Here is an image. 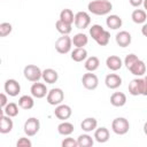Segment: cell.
<instances>
[{"label": "cell", "mask_w": 147, "mask_h": 147, "mask_svg": "<svg viewBox=\"0 0 147 147\" xmlns=\"http://www.w3.org/2000/svg\"><path fill=\"white\" fill-rule=\"evenodd\" d=\"M87 9L90 13H92L94 15L102 16V15H107L111 11L113 3L109 0H93V1L88 2Z\"/></svg>", "instance_id": "6da1fadb"}, {"label": "cell", "mask_w": 147, "mask_h": 147, "mask_svg": "<svg viewBox=\"0 0 147 147\" xmlns=\"http://www.w3.org/2000/svg\"><path fill=\"white\" fill-rule=\"evenodd\" d=\"M111 130L118 136L126 134L130 130V123L125 117H116L111 122Z\"/></svg>", "instance_id": "7a4b0ae2"}, {"label": "cell", "mask_w": 147, "mask_h": 147, "mask_svg": "<svg viewBox=\"0 0 147 147\" xmlns=\"http://www.w3.org/2000/svg\"><path fill=\"white\" fill-rule=\"evenodd\" d=\"M72 46V39L68 34H62L56 41H55V49L60 54H67L71 51Z\"/></svg>", "instance_id": "3957f363"}, {"label": "cell", "mask_w": 147, "mask_h": 147, "mask_svg": "<svg viewBox=\"0 0 147 147\" xmlns=\"http://www.w3.org/2000/svg\"><path fill=\"white\" fill-rule=\"evenodd\" d=\"M23 74H24L25 79H28L29 82H32V83L38 82L42 77V71L40 70L39 67H37L34 64H28L24 68Z\"/></svg>", "instance_id": "277c9868"}, {"label": "cell", "mask_w": 147, "mask_h": 147, "mask_svg": "<svg viewBox=\"0 0 147 147\" xmlns=\"http://www.w3.org/2000/svg\"><path fill=\"white\" fill-rule=\"evenodd\" d=\"M40 129V122L37 117H29L25 123H24V126H23V130H24V133L28 136V137H33L38 133Z\"/></svg>", "instance_id": "5b68a950"}, {"label": "cell", "mask_w": 147, "mask_h": 147, "mask_svg": "<svg viewBox=\"0 0 147 147\" xmlns=\"http://www.w3.org/2000/svg\"><path fill=\"white\" fill-rule=\"evenodd\" d=\"M63 99H64V92L59 87L49 90L46 95V101L51 106H57V105L62 103Z\"/></svg>", "instance_id": "8992f818"}, {"label": "cell", "mask_w": 147, "mask_h": 147, "mask_svg": "<svg viewBox=\"0 0 147 147\" xmlns=\"http://www.w3.org/2000/svg\"><path fill=\"white\" fill-rule=\"evenodd\" d=\"M82 83L86 90H95L99 85V78L95 74H92L91 71H88L87 74L83 75Z\"/></svg>", "instance_id": "52a82bcc"}, {"label": "cell", "mask_w": 147, "mask_h": 147, "mask_svg": "<svg viewBox=\"0 0 147 147\" xmlns=\"http://www.w3.org/2000/svg\"><path fill=\"white\" fill-rule=\"evenodd\" d=\"M75 25L77 29H86L91 24V16L86 11H78L75 14Z\"/></svg>", "instance_id": "ba28073f"}, {"label": "cell", "mask_w": 147, "mask_h": 147, "mask_svg": "<svg viewBox=\"0 0 147 147\" xmlns=\"http://www.w3.org/2000/svg\"><path fill=\"white\" fill-rule=\"evenodd\" d=\"M129 93L133 96L142 95L144 93V78H134L129 84Z\"/></svg>", "instance_id": "9c48e42d"}, {"label": "cell", "mask_w": 147, "mask_h": 147, "mask_svg": "<svg viewBox=\"0 0 147 147\" xmlns=\"http://www.w3.org/2000/svg\"><path fill=\"white\" fill-rule=\"evenodd\" d=\"M30 92H31V95L36 99H42L47 95L48 93V90L46 87V85L44 83H39V82H36L31 85L30 87Z\"/></svg>", "instance_id": "30bf717a"}, {"label": "cell", "mask_w": 147, "mask_h": 147, "mask_svg": "<svg viewBox=\"0 0 147 147\" xmlns=\"http://www.w3.org/2000/svg\"><path fill=\"white\" fill-rule=\"evenodd\" d=\"M3 88L9 96H17L21 92V85L16 79H7L3 85Z\"/></svg>", "instance_id": "8fae6325"}, {"label": "cell", "mask_w": 147, "mask_h": 147, "mask_svg": "<svg viewBox=\"0 0 147 147\" xmlns=\"http://www.w3.org/2000/svg\"><path fill=\"white\" fill-rule=\"evenodd\" d=\"M54 115L61 119V121H67L68 118H70V116L72 115V110H71V107L68 106V105H63V103H60L55 107V110H54Z\"/></svg>", "instance_id": "7c38bea8"}, {"label": "cell", "mask_w": 147, "mask_h": 147, "mask_svg": "<svg viewBox=\"0 0 147 147\" xmlns=\"http://www.w3.org/2000/svg\"><path fill=\"white\" fill-rule=\"evenodd\" d=\"M105 84L110 90H116L122 85V78L117 74H108L105 78Z\"/></svg>", "instance_id": "4fadbf2b"}, {"label": "cell", "mask_w": 147, "mask_h": 147, "mask_svg": "<svg viewBox=\"0 0 147 147\" xmlns=\"http://www.w3.org/2000/svg\"><path fill=\"white\" fill-rule=\"evenodd\" d=\"M115 40H116V44L119 47H127L132 41V37H131L130 32L123 30V31H119V32L116 33Z\"/></svg>", "instance_id": "5bb4252c"}, {"label": "cell", "mask_w": 147, "mask_h": 147, "mask_svg": "<svg viewBox=\"0 0 147 147\" xmlns=\"http://www.w3.org/2000/svg\"><path fill=\"white\" fill-rule=\"evenodd\" d=\"M106 65H107V68H108L109 70H111V71H117V70H119V69L122 68L123 61H122V59H121L119 56H117V55H110V56H108V57L106 59Z\"/></svg>", "instance_id": "9a60e30c"}, {"label": "cell", "mask_w": 147, "mask_h": 147, "mask_svg": "<svg viewBox=\"0 0 147 147\" xmlns=\"http://www.w3.org/2000/svg\"><path fill=\"white\" fill-rule=\"evenodd\" d=\"M13 127H14V123H13L11 117L2 114L1 118H0V133H2V134L9 133L13 130Z\"/></svg>", "instance_id": "2e32d148"}, {"label": "cell", "mask_w": 147, "mask_h": 147, "mask_svg": "<svg viewBox=\"0 0 147 147\" xmlns=\"http://www.w3.org/2000/svg\"><path fill=\"white\" fill-rule=\"evenodd\" d=\"M109 137H110L109 130L107 127H105V126L96 127L94 130V139H95V141H98L100 144L107 142L109 140Z\"/></svg>", "instance_id": "e0dca14e"}, {"label": "cell", "mask_w": 147, "mask_h": 147, "mask_svg": "<svg viewBox=\"0 0 147 147\" xmlns=\"http://www.w3.org/2000/svg\"><path fill=\"white\" fill-rule=\"evenodd\" d=\"M41 78L47 84H54L59 79V74L56 70H54L52 68H47V69L42 70V77Z\"/></svg>", "instance_id": "ac0fdd59"}, {"label": "cell", "mask_w": 147, "mask_h": 147, "mask_svg": "<svg viewBox=\"0 0 147 147\" xmlns=\"http://www.w3.org/2000/svg\"><path fill=\"white\" fill-rule=\"evenodd\" d=\"M130 72L134 76H138V77H141L145 75L146 72V64L142 60H138L136 63H133L131 67H130Z\"/></svg>", "instance_id": "d6986e66"}, {"label": "cell", "mask_w": 147, "mask_h": 147, "mask_svg": "<svg viewBox=\"0 0 147 147\" xmlns=\"http://www.w3.org/2000/svg\"><path fill=\"white\" fill-rule=\"evenodd\" d=\"M110 103L114 107H123L126 103V95L123 92H114L110 95Z\"/></svg>", "instance_id": "ffe728a7"}, {"label": "cell", "mask_w": 147, "mask_h": 147, "mask_svg": "<svg viewBox=\"0 0 147 147\" xmlns=\"http://www.w3.org/2000/svg\"><path fill=\"white\" fill-rule=\"evenodd\" d=\"M80 127L83 131L85 132H92L98 127V121L94 117H86L85 119H83V122L80 123Z\"/></svg>", "instance_id": "44dd1931"}, {"label": "cell", "mask_w": 147, "mask_h": 147, "mask_svg": "<svg viewBox=\"0 0 147 147\" xmlns=\"http://www.w3.org/2000/svg\"><path fill=\"white\" fill-rule=\"evenodd\" d=\"M87 59V51L84 47H76L71 52V60L75 62H83Z\"/></svg>", "instance_id": "7402d4cb"}, {"label": "cell", "mask_w": 147, "mask_h": 147, "mask_svg": "<svg viewBox=\"0 0 147 147\" xmlns=\"http://www.w3.org/2000/svg\"><path fill=\"white\" fill-rule=\"evenodd\" d=\"M106 24L109 29L111 30H117L122 26L123 24V21L122 18L118 16V15H109L107 18H106Z\"/></svg>", "instance_id": "603a6c76"}, {"label": "cell", "mask_w": 147, "mask_h": 147, "mask_svg": "<svg viewBox=\"0 0 147 147\" xmlns=\"http://www.w3.org/2000/svg\"><path fill=\"white\" fill-rule=\"evenodd\" d=\"M131 18L137 24H144V23H146V20H147L146 10H144V9H134L132 11V14H131Z\"/></svg>", "instance_id": "cb8c5ba5"}, {"label": "cell", "mask_w": 147, "mask_h": 147, "mask_svg": "<svg viewBox=\"0 0 147 147\" xmlns=\"http://www.w3.org/2000/svg\"><path fill=\"white\" fill-rule=\"evenodd\" d=\"M74 130H75L74 124L70 122H67V121H63L62 123H60L57 125V132L61 136H70L74 132Z\"/></svg>", "instance_id": "d4e9b609"}, {"label": "cell", "mask_w": 147, "mask_h": 147, "mask_svg": "<svg viewBox=\"0 0 147 147\" xmlns=\"http://www.w3.org/2000/svg\"><path fill=\"white\" fill-rule=\"evenodd\" d=\"M99 65H100V60L96 56H90V57H87L85 60V63H84L85 69L87 71H91V72L95 71L99 68Z\"/></svg>", "instance_id": "484cf974"}, {"label": "cell", "mask_w": 147, "mask_h": 147, "mask_svg": "<svg viewBox=\"0 0 147 147\" xmlns=\"http://www.w3.org/2000/svg\"><path fill=\"white\" fill-rule=\"evenodd\" d=\"M18 106L22 109H25V110H29V109L33 108V106H34L33 96H31V95H22L18 99Z\"/></svg>", "instance_id": "4316f807"}, {"label": "cell", "mask_w": 147, "mask_h": 147, "mask_svg": "<svg viewBox=\"0 0 147 147\" xmlns=\"http://www.w3.org/2000/svg\"><path fill=\"white\" fill-rule=\"evenodd\" d=\"M71 39H72V45L75 47H84L88 42V37L85 33H76Z\"/></svg>", "instance_id": "83f0119b"}, {"label": "cell", "mask_w": 147, "mask_h": 147, "mask_svg": "<svg viewBox=\"0 0 147 147\" xmlns=\"http://www.w3.org/2000/svg\"><path fill=\"white\" fill-rule=\"evenodd\" d=\"M77 142H78V147H92L93 144H94V140H93V138L86 132V133L80 134V136L77 138Z\"/></svg>", "instance_id": "f1b7e54d"}, {"label": "cell", "mask_w": 147, "mask_h": 147, "mask_svg": "<svg viewBox=\"0 0 147 147\" xmlns=\"http://www.w3.org/2000/svg\"><path fill=\"white\" fill-rule=\"evenodd\" d=\"M18 105L15 103V102H8L7 106L2 109L3 114L9 116V117H16L18 115Z\"/></svg>", "instance_id": "f546056e"}, {"label": "cell", "mask_w": 147, "mask_h": 147, "mask_svg": "<svg viewBox=\"0 0 147 147\" xmlns=\"http://www.w3.org/2000/svg\"><path fill=\"white\" fill-rule=\"evenodd\" d=\"M60 20L63 21V22H65V23H68V24H72L75 22V15H74V13H72L71 9L64 8L60 13Z\"/></svg>", "instance_id": "4dcf8cb0"}, {"label": "cell", "mask_w": 147, "mask_h": 147, "mask_svg": "<svg viewBox=\"0 0 147 147\" xmlns=\"http://www.w3.org/2000/svg\"><path fill=\"white\" fill-rule=\"evenodd\" d=\"M55 28H56V30H57L61 34H69V33L72 31L71 24H68V23L61 21L60 18L56 21V23H55Z\"/></svg>", "instance_id": "1f68e13d"}, {"label": "cell", "mask_w": 147, "mask_h": 147, "mask_svg": "<svg viewBox=\"0 0 147 147\" xmlns=\"http://www.w3.org/2000/svg\"><path fill=\"white\" fill-rule=\"evenodd\" d=\"M105 31V29L100 25V24H93L91 28H90V36L92 37V39H94V40H96L100 36H101V33Z\"/></svg>", "instance_id": "d6a6232c"}, {"label": "cell", "mask_w": 147, "mask_h": 147, "mask_svg": "<svg viewBox=\"0 0 147 147\" xmlns=\"http://www.w3.org/2000/svg\"><path fill=\"white\" fill-rule=\"evenodd\" d=\"M109 40H110V33H109V31L105 30V31L101 33V36H100L95 41H96V44H98L99 46H106V45H108Z\"/></svg>", "instance_id": "836d02e7"}, {"label": "cell", "mask_w": 147, "mask_h": 147, "mask_svg": "<svg viewBox=\"0 0 147 147\" xmlns=\"http://www.w3.org/2000/svg\"><path fill=\"white\" fill-rule=\"evenodd\" d=\"M13 30V26L8 22H2L0 24V37H6L8 36Z\"/></svg>", "instance_id": "e575fe53"}, {"label": "cell", "mask_w": 147, "mask_h": 147, "mask_svg": "<svg viewBox=\"0 0 147 147\" xmlns=\"http://www.w3.org/2000/svg\"><path fill=\"white\" fill-rule=\"evenodd\" d=\"M138 60H139L138 56H137L136 54L131 53V54H127V55L125 56V59H124V64H125V67H126L127 69H130V67H131L133 63H136Z\"/></svg>", "instance_id": "d590c367"}, {"label": "cell", "mask_w": 147, "mask_h": 147, "mask_svg": "<svg viewBox=\"0 0 147 147\" xmlns=\"http://www.w3.org/2000/svg\"><path fill=\"white\" fill-rule=\"evenodd\" d=\"M62 147H78V142H77V140H75L74 138H65V139H63V141H62Z\"/></svg>", "instance_id": "8d00e7d4"}, {"label": "cell", "mask_w": 147, "mask_h": 147, "mask_svg": "<svg viewBox=\"0 0 147 147\" xmlns=\"http://www.w3.org/2000/svg\"><path fill=\"white\" fill-rule=\"evenodd\" d=\"M16 146L17 147H31L32 146V142L29 138H25V137H22L17 140L16 142Z\"/></svg>", "instance_id": "74e56055"}, {"label": "cell", "mask_w": 147, "mask_h": 147, "mask_svg": "<svg viewBox=\"0 0 147 147\" xmlns=\"http://www.w3.org/2000/svg\"><path fill=\"white\" fill-rule=\"evenodd\" d=\"M7 93H1L0 94V106H1V108L3 109L6 106H7V103H8V99H7Z\"/></svg>", "instance_id": "f35d334b"}, {"label": "cell", "mask_w": 147, "mask_h": 147, "mask_svg": "<svg viewBox=\"0 0 147 147\" xmlns=\"http://www.w3.org/2000/svg\"><path fill=\"white\" fill-rule=\"evenodd\" d=\"M129 2H130V5L132 7H139V6L142 5L144 0H129Z\"/></svg>", "instance_id": "ab89813d"}, {"label": "cell", "mask_w": 147, "mask_h": 147, "mask_svg": "<svg viewBox=\"0 0 147 147\" xmlns=\"http://www.w3.org/2000/svg\"><path fill=\"white\" fill-rule=\"evenodd\" d=\"M142 95L147 96V76L144 77V93H142Z\"/></svg>", "instance_id": "60d3db41"}, {"label": "cell", "mask_w": 147, "mask_h": 147, "mask_svg": "<svg viewBox=\"0 0 147 147\" xmlns=\"http://www.w3.org/2000/svg\"><path fill=\"white\" fill-rule=\"evenodd\" d=\"M141 33H142V36L147 37V23H144V25L141 28Z\"/></svg>", "instance_id": "b9f144b4"}, {"label": "cell", "mask_w": 147, "mask_h": 147, "mask_svg": "<svg viewBox=\"0 0 147 147\" xmlns=\"http://www.w3.org/2000/svg\"><path fill=\"white\" fill-rule=\"evenodd\" d=\"M144 133L147 136V122H145V124H144Z\"/></svg>", "instance_id": "7bdbcfd3"}, {"label": "cell", "mask_w": 147, "mask_h": 147, "mask_svg": "<svg viewBox=\"0 0 147 147\" xmlns=\"http://www.w3.org/2000/svg\"><path fill=\"white\" fill-rule=\"evenodd\" d=\"M142 5H144V9L147 11V0H144V2H142Z\"/></svg>", "instance_id": "ee69618b"}]
</instances>
